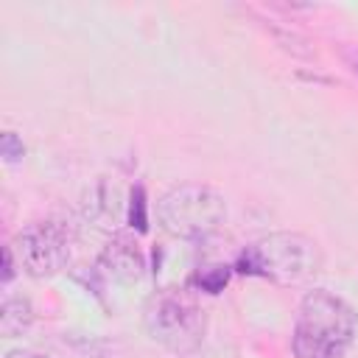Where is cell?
<instances>
[{
    "mask_svg": "<svg viewBox=\"0 0 358 358\" xmlns=\"http://www.w3.org/2000/svg\"><path fill=\"white\" fill-rule=\"evenodd\" d=\"M266 31L274 36V42H277L285 53H291V56H296V59H313V56H316L313 45H310L302 34H296V31H285V28H277V25H266Z\"/></svg>",
    "mask_w": 358,
    "mask_h": 358,
    "instance_id": "obj_8",
    "label": "cell"
},
{
    "mask_svg": "<svg viewBox=\"0 0 358 358\" xmlns=\"http://www.w3.org/2000/svg\"><path fill=\"white\" fill-rule=\"evenodd\" d=\"M34 322V305L28 296H6L0 308V333L6 338L22 336Z\"/></svg>",
    "mask_w": 358,
    "mask_h": 358,
    "instance_id": "obj_6",
    "label": "cell"
},
{
    "mask_svg": "<svg viewBox=\"0 0 358 358\" xmlns=\"http://www.w3.org/2000/svg\"><path fill=\"white\" fill-rule=\"evenodd\" d=\"M14 277V268H11V246H6L3 252V282H8Z\"/></svg>",
    "mask_w": 358,
    "mask_h": 358,
    "instance_id": "obj_13",
    "label": "cell"
},
{
    "mask_svg": "<svg viewBox=\"0 0 358 358\" xmlns=\"http://www.w3.org/2000/svg\"><path fill=\"white\" fill-rule=\"evenodd\" d=\"M145 333L171 352H193L207 333V313L199 299L185 288L154 291L143 305Z\"/></svg>",
    "mask_w": 358,
    "mask_h": 358,
    "instance_id": "obj_3",
    "label": "cell"
},
{
    "mask_svg": "<svg viewBox=\"0 0 358 358\" xmlns=\"http://www.w3.org/2000/svg\"><path fill=\"white\" fill-rule=\"evenodd\" d=\"M6 358H50V355L34 352V350H11V352H6Z\"/></svg>",
    "mask_w": 358,
    "mask_h": 358,
    "instance_id": "obj_14",
    "label": "cell"
},
{
    "mask_svg": "<svg viewBox=\"0 0 358 358\" xmlns=\"http://www.w3.org/2000/svg\"><path fill=\"white\" fill-rule=\"evenodd\" d=\"M157 215H159L162 229L171 232L173 238L204 241L213 232H218L221 224L227 221V201L210 185L185 182V185L171 187L159 199Z\"/></svg>",
    "mask_w": 358,
    "mask_h": 358,
    "instance_id": "obj_4",
    "label": "cell"
},
{
    "mask_svg": "<svg viewBox=\"0 0 358 358\" xmlns=\"http://www.w3.org/2000/svg\"><path fill=\"white\" fill-rule=\"evenodd\" d=\"M129 218H131V227H137L140 232L145 229L148 218H145V199H143V187H134V193H131V204H129Z\"/></svg>",
    "mask_w": 358,
    "mask_h": 358,
    "instance_id": "obj_10",
    "label": "cell"
},
{
    "mask_svg": "<svg viewBox=\"0 0 358 358\" xmlns=\"http://www.w3.org/2000/svg\"><path fill=\"white\" fill-rule=\"evenodd\" d=\"M338 56H341V62H344V67L358 78V45H350V42H344V45H338Z\"/></svg>",
    "mask_w": 358,
    "mask_h": 358,
    "instance_id": "obj_12",
    "label": "cell"
},
{
    "mask_svg": "<svg viewBox=\"0 0 358 358\" xmlns=\"http://www.w3.org/2000/svg\"><path fill=\"white\" fill-rule=\"evenodd\" d=\"M14 249L20 268H25L31 277H53L70 260V235L56 221H34L20 229Z\"/></svg>",
    "mask_w": 358,
    "mask_h": 358,
    "instance_id": "obj_5",
    "label": "cell"
},
{
    "mask_svg": "<svg viewBox=\"0 0 358 358\" xmlns=\"http://www.w3.org/2000/svg\"><path fill=\"white\" fill-rule=\"evenodd\" d=\"M227 277H229V271H227V268L201 271V274H199V285H201L204 291H210V294H218V291L227 285Z\"/></svg>",
    "mask_w": 358,
    "mask_h": 358,
    "instance_id": "obj_11",
    "label": "cell"
},
{
    "mask_svg": "<svg viewBox=\"0 0 358 358\" xmlns=\"http://www.w3.org/2000/svg\"><path fill=\"white\" fill-rule=\"evenodd\" d=\"M322 266V249L302 232H268L238 257V271L263 277L277 285H299Z\"/></svg>",
    "mask_w": 358,
    "mask_h": 358,
    "instance_id": "obj_2",
    "label": "cell"
},
{
    "mask_svg": "<svg viewBox=\"0 0 358 358\" xmlns=\"http://www.w3.org/2000/svg\"><path fill=\"white\" fill-rule=\"evenodd\" d=\"M0 154L6 157V162H17V159H22L25 145H22V140H20L14 131H6V134L0 137Z\"/></svg>",
    "mask_w": 358,
    "mask_h": 358,
    "instance_id": "obj_9",
    "label": "cell"
},
{
    "mask_svg": "<svg viewBox=\"0 0 358 358\" xmlns=\"http://www.w3.org/2000/svg\"><path fill=\"white\" fill-rule=\"evenodd\" d=\"M358 338V313L333 291L313 288L302 296L291 347L296 358H344Z\"/></svg>",
    "mask_w": 358,
    "mask_h": 358,
    "instance_id": "obj_1",
    "label": "cell"
},
{
    "mask_svg": "<svg viewBox=\"0 0 358 358\" xmlns=\"http://www.w3.org/2000/svg\"><path fill=\"white\" fill-rule=\"evenodd\" d=\"M103 263L109 266L112 274L126 277V280L137 277L140 268H143V257H140V252H137L126 238H115V241L106 246V252H103Z\"/></svg>",
    "mask_w": 358,
    "mask_h": 358,
    "instance_id": "obj_7",
    "label": "cell"
}]
</instances>
